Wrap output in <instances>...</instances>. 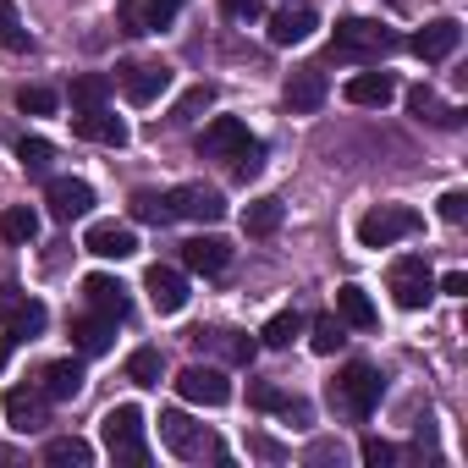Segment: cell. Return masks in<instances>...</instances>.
Returning <instances> with one entry per match:
<instances>
[{"label":"cell","mask_w":468,"mask_h":468,"mask_svg":"<svg viewBox=\"0 0 468 468\" xmlns=\"http://www.w3.org/2000/svg\"><path fill=\"white\" fill-rule=\"evenodd\" d=\"M100 435H105V452L116 463H149V441H144V408L122 402L100 419Z\"/></svg>","instance_id":"3"},{"label":"cell","mask_w":468,"mask_h":468,"mask_svg":"<svg viewBox=\"0 0 468 468\" xmlns=\"http://www.w3.org/2000/svg\"><path fill=\"white\" fill-rule=\"evenodd\" d=\"M17 160H23V171H28V176H45V171H50V160H56V149H50L45 138H23V144H17Z\"/></svg>","instance_id":"39"},{"label":"cell","mask_w":468,"mask_h":468,"mask_svg":"<svg viewBox=\"0 0 468 468\" xmlns=\"http://www.w3.org/2000/svg\"><path fill=\"white\" fill-rule=\"evenodd\" d=\"M116 83L133 105H154L171 89V67L165 61H127V67H116Z\"/></svg>","instance_id":"8"},{"label":"cell","mask_w":468,"mask_h":468,"mask_svg":"<svg viewBox=\"0 0 468 468\" xmlns=\"http://www.w3.org/2000/svg\"><path fill=\"white\" fill-rule=\"evenodd\" d=\"M380 391H386V380H380V369L364 364V358L342 364V375L331 380V402H336L342 413H353V419H369V413L380 408Z\"/></svg>","instance_id":"1"},{"label":"cell","mask_w":468,"mask_h":468,"mask_svg":"<svg viewBox=\"0 0 468 468\" xmlns=\"http://www.w3.org/2000/svg\"><path fill=\"white\" fill-rule=\"evenodd\" d=\"M358 457H364L369 468H391V463H397V446H391V441H380V435H369V441L358 446Z\"/></svg>","instance_id":"44"},{"label":"cell","mask_w":468,"mask_h":468,"mask_svg":"<svg viewBox=\"0 0 468 468\" xmlns=\"http://www.w3.org/2000/svg\"><path fill=\"white\" fill-rule=\"evenodd\" d=\"M265 171V144L260 138H249V149L243 154H231V176H238V182H254Z\"/></svg>","instance_id":"41"},{"label":"cell","mask_w":468,"mask_h":468,"mask_svg":"<svg viewBox=\"0 0 468 468\" xmlns=\"http://www.w3.org/2000/svg\"><path fill=\"white\" fill-rule=\"evenodd\" d=\"M193 342H198V347H215L226 364H254V353H260V342L243 336V331H204V325H198Z\"/></svg>","instance_id":"25"},{"label":"cell","mask_w":468,"mask_h":468,"mask_svg":"<svg viewBox=\"0 0 468 468\" xmlns=\"http://www.w3.org/2000/svg\"><path fill=\"white\" fill-rule=\"evenodd\" d=\"M209 105H215V89H209V83H193V89L171 105V122H193V116H198V111H209Z\"/></svg>","instance_id":"38"},{"label":"cell","mask_w":468,"mask_h":468,"mask_svg":"<svg viewBox=\"0 0 468 468\" xmlns=\"http://www.w3.org/2000/svg\"><path fill=\"white\" fill-rule=\"evenodd\" d=\"M133 220L165 226V220H171V209H165V193H149V187H138V193H133Z\"/></svg>","instance_id":"40"},{"label":"cell","mask_w":468,"mask_h":468,"mask_svg":"<svg viewBox=\"0 0 468 468\" xmlns=\"http://www.w3.org/2000/svg\"><path fill=\"white\" fill-rule=\"evenodd\" d=\"M160 441H165L176 457H220L215 435H209L204 424H193L187 413H176V408H165V413H160Z\"/></svg>","instance_id":"7"},{"label":"cell","mask_w":468,"mask_h":468,"mask_svg":"<svg viewBox=\"0 0 468 468\" xmlns=\"http://www.w3.org/2000/svg\"><path fill=\"white\" fill-rule=\"evenodd\" d=\"M144 292H149V303H154L160 314H182V309H187V276L171 271V265H149Z\"/></svg>","instance_id":"15"},{"label":"cell","mask_w":468,"mask_h":468,"mask_svg":"<svg viewBox=\"0 0 468 468\" xmlns=\"http://www.w3.org/2000/svg\"><path fill=\"white\" fill-rule=\"evenodd\" d=\"M220 12L238 17V23H260L265 17V0H220Z\"/></svg>","instance_id":"46"},{"label":"cell","mask_w":468,"mask_h":468,"mask_svg":"<svg viewBox=\"0 0 468 468\" xmlns=\"http://www.w3.org/2000/svg\"><path fill=\"white\" fill-rule=\"evenodd\" d=\"M292 336H303V314H298V309H276V314L260 325V342H265V347H292Z\"/></svg>","instance_id":"32"},{"label":"cell","mask_w":468,"mask_h":468,"mask_svg":"<svg viewBox=\"0 0 468 468\" xmlns=\"http://www.w3.org/2000/svg\"><path fill=\"white\" fill-rule=\"evenodd\" d=\"M45 463H50V468H89V463H94V446L78 441V435H56V441L45 446Z\"/></svg>","instance_id":"31"},{"label":"cell","mask_w":468,"mask_h":468,"mask_svg":"<svg viewBox=\"0 0 468 468\" xmlns=\"http://www.w3.org/2000/svg\"><path fill=\"white\" fill-rule=\"evenodd\" d=\"M182 6H187V0H144V23H149V34H154V28H171Z\"/></svg>","instance_id":"42"},{"label":"cell","mask_w":468,"mask_h":468,"mask_svg":"<svg viewBox=\"0 0 468 468\" xmlns=\"http://www.w3.org/2000/svg\"><path fill=\"white\" fill-rule=\"evenodd\" d=\"M325 94H331V83H325V67H298L292 78H287V89H282V100H287V111L292 116H314L320 105H325Z\"/></svg>","instance_id":"10"},{"label":"cell","mask_w":468,"mask_h":468,"mask_svg":"<svg viewBox=\"0 0 468 468\" xmlns=\"http://www.w3.org/2000/svg\"><path fill=\"white\" fill-rule=\"evenodd\" d=\"M435 292H446V298H468V271H446V276L435 282Z\"/></svg>","instance_id":"48"},{"label":"cell","mask_w":468,"mask_h":468,"mask_svg":"<svg viewBox=\"0 0 468 468\" xmlns=\"http://www.w3.org/2000/svg\"><path fill=\"white\" fill-rule=\"evenodd\" d=\"M45 408H50V397H45L39 386H12V391H6V424L23 430V435L45 424Z\"/></svg>","instance_id":"22"},{"label":"cell","mask_w":468,"mask_h":468,"mask_svg":"<svg viewBox=\"0 0 468 468\" xmlns=\"http://www.w3.org/2000/svg\"><path fill=\"white\" fill-rule=\"evenodd\" d=\"M83 298H89V309H100L111 320H127V309H133V298L116 276H83Z\"/></svg>","instance_id":"24"},{"label":"cell","mask_w":468,"mask_h":468,"mask_svg":"<svg viewBox=\"0 0 468 468\" xmlns=\"http://www.w3.org/2000/svg\"><path fill=\"white\" fill-rule=\"evenodd\" d=\"M441 220H452V226H463V220H468V193H463V187L441 193Z\"/></svg>","instance_id":"45"},{"label":"cell","mask_w":468,"mask_h":468,"mask_svg":"<svg viewBox=\"0 0 468 468\" xmlns=\"http://www.w3.org/2000/svg\"><path fill=\"white\" fill-rule=\"evenodd\" d=\"M342 342H347V325H342L336 314H320V320L309 325V347H314V353H336Z\"/></svg>","instance_id":"37"},{"label":"cell","mask_w":468,"mask_h":468,"mask_svg":"<svg viewBox=\"0 0 468 468\" xmlns=\"http://www.w3.org/2000/svg\"><path fill=\"white\" fill-rule=\"evenodd\" d=\"M386 287H391L397 309H424V303L435 298V271H430V260H424V254H402V260L391 265Z\"/></svg>","instance_id":"5"},{"label":"cell","mask_w":468,"mask_h":468,"mask_svg":"<svg viewBox=\"0 0 468 468\" xmlns=\"http://www.w3.org/2000/svg\"><path fill=\"white\" fill-rule=\"evenodd\" d=\"M320 28V12L314 6H282V12H271V45H303L309 34Z\"/></svg>","instance_id":"19"},{"label":"cell","mask_w":468,"mask_h":468,"mask_svg":"<svg viewBox=\"0 0 468 468\" xmlns=\"http://www.w3.org/2000/svg\"><path fill=\"white\" fill-rule=\"evenodd\" d=\"M249 452H254V457H265V463H282V457H287V446H282V441H271V435H249Z\"/></svg>","instance_id":"47"},{"label":"cell","mask_w":468,"mask_h":468,"mask_svg":"<svg viewBox=\"0 0 468 468\" xmlns=\"http://www.w3.org/2000/svg\"><path fill=\"white\" fill-rule=\"evenodd\" d=\"M160 375H165L160 347H138V353L127 358V380H133V386H160Z\"/></svg>","instance_id":"35"},{"label":"cell","mask_w":468,"mask_h":468,"mask_svg":"<svg viewBox=\"0 0 468 468\" xmlns=\"http://www.w3.org/2000/svg\"><path fill=\"white\" fill-rule=\"evenodd\" d=\"M6 353H12V342H6V336H0V369H6Z\"/></svg>","instance_id":"50"},{"label":"cell","mask_w":468,"mask_h":468,"mask_svg":"<svg viewBox=\"0 0 468 468\" xmlns=\"http://www.w3.org/2000/svg\"><path fill=\"white\" fill-rule=\"evenodd\" d=\"M34 39H28V28H23V12L12 6V0H0V50H12V56H23Z\"/></svg>","instance_id":"33"},{"label":"cell","mask_w":468,"mask_h":468,"mask_svg":"<svg viewBox=\"0 0 468 468\" xmlns=\"http://www.w3.org/2000/svg\"><path fill=\"white\" fill-rule=\"evenodd\" d=\"M402 39L386 28V23H375V17H342L336 23V39H331V56H353V61H380V56H391Z\"/></svg>","instance_id":"2"},{"label":"cell","mask_w":468,"mask_h":468,"mask_svg":"<svg viewBox=\"0 0 468 468\" xmlns=\"http://www.w3.org/2000/svg\"><path fill=\"white\" fill-rule=\"evenodd\" d=\"M282 198H254L249 209H243V231H249V238H276V231H282Z\"/></svg>","instance_id":"30"},{"label":"cell","mask_w":468,"mask_h":468,"mask_svg":"<svg viewBox=\"0 0 468 468\" xmlns=\"http://www.w3.org/2000/svg\"><path fill=\"white\" fill-rule=\"evenodd\" d=\"M83 358H56V364H45L39 369V391L50 397V402H72L78 391H83Z\"/></svg>","instance_id":"21"},{"label":"cell","mask_w":468,"mask_h":468,"mask_svg":"<svg viewBox=\"0 0 468 468\" xmlns=\"http://www.w3.org/2000/svg\"><path fill=\"white\" fill-rule=\"evenodd\" d=\"M45 325H50L45 303L23 298V303H17V309L6 314V342H12V347H28V342H39V336H45Z\"/></svg>","instance_id":"26"},{"label":"cell","mask_w":468,"mask_h":468,"mask_svg":"<svg viewBox=\"0 0 468 468\" xmlns=\"http://www.w3.org/2000/svg\"><path fill=\"white\" fill-rule=\"evenodd\" d=\"M408 111H413L419 122H435V127H463V111H457V105H441V94L424 89V83L408 89Z\"/></svg>","instance_id":"27"},{"label":"cell","mask_w":468,"mask_h":468,"mask_svg":"<svg viewBox=\"0 0 468 468\" xmlns=\"http://www.w3.org/2000/svg\"><path fill=\"white\" fill-rule=\"evenodd\" d=\"M419 226H424L419 209H408V204H375V209L358 220V243H364V249H391V243L413 238Z\"/></svg>","instance_id":"4"},{"label":"cell","mask_w":468,"mask_h":468,"mask_svg":"<svg viewBox=\"0 0 468 468\" xmlns=\"http://www.w3.org/2000/svg\"><path fill=\"white\" fill-rule=\"evenodd\" d=\"M72 133L89 138V144H105V149H122V144H127V122L111 116L105 105H94V111H72Z\"/></svg>","instance_id":"16"},{"label":"cell","mask_w":468,"mask_h":468,"mask_svg":"<svg viewBox=\"0 0 468 468\" xmlns=\"http://www.w3.org/2000/svg\"><path fill=\"white\" fill-rule=\"evenodd\" d=\"M111 342H116V320H111V314L89 309V314H78V320H72V347H78L83 358L111 353Z\"/></svg>","instance_id":"18"},{"label":"cell","mask_w":468,"mask_h":468,"mask_svg":"<svg viewBox=\"0 0 468 468\" xmlns=\"http://www.w3.org/2000/svg\"><path fill=\"white\" fill-rule=\"evenodd\" d=\"M45 198H50V220H61V226H72V220H83L94 209V187L78 182V176H56L45 187Z\"/></svg>","instance_id":"12"},{"label":"cell","mask_w":468,"mask_h":468,"mask_svg":"<svg viewBox=\"0 0 468 468\" xmlns=\"http://www.w3.org/2000/svg\"><path fill=\"white\" fill-rule=\"evenodd\" d=\"M309 463H342V441H314L309 446Z\"/></svg>","instance_id":"49"},{"label":"cell","mask_w":468,"mask_h":468,"mask_svg":"<svg viewBox=\"0 0 468 468\" xmlns=\"http://www.w3.org/2000/svg\"><path fill=\"white\" fill-rule=\"evenodd\" d=\"M0 238L17 243V249H28V243L39 238V209H34V204H12L6 215H0Z\"/></svg>","instance_id":"29"},{"label":"cell","mask_w":468,"mask_h":468,"mask_svg":"<svg viewBox=\"0 0 468 468\" xmlns=\"http://www.w3.org/2000/svg\"><path fill=\"white\" fill-rule=\"evenodd\" d=\"M336 320H342V325H353V331H375V325H380V314H375L369 292H364V287H353V282L336 292Z\"/></svg>","instance_id":"28"},{"label":"cell","mask_w":468,"mask_h":468,"mask_svg":"<svg viewBox=\"0 0 468 468\" xmlns=\"http://www.w3.org/2000/svg\"><path fill=\"white\" fill-rule=\"evenodd\" d=\"M347 105H364V111H380V105H391L397 100V78L391 72H358V78H347Z\"/></svg>","instance_id":"23"},{"label":"cell","mask_w":468,"mask_h":468,"mask_svg":"<svg viewBox=\"0 0 468 468\" xmlns=\"http://www.w3.org/2000/svg\"><path fill=\"white\" fill-rule=\"evenodd\" d=\"M165 209H171V220H204V226L226 220V198H220L215 187H204V182L171 187V193H165Z\"/></svg>","instance_id":"6"},{"label":"cell","mask_w":468,"mask_h":468,"mask_svg":"<svg viewBox=\"0 0 468 468\" xmlns=\"http://www.w3.org/2000/svg\"><path fill=\"white\" fill-rule=\"evenodd\" d=\"M249 402H254L260 413H282V419H292V424H314V408H309L303 397L271 386V380H254V386H249Z\"/></svg>","instance_id":"17"},{"label":"cell","mask_w":468,"mask_h":468,"mask_svg":"<svg viewBox=\"0 0 468 468\" xmlns=\"http://www.w3.org/2000/svg\"><path fill=\"white\" fill-rule=\"evenodd\" d=\"M56 105H61V100H56V89H45V83H23V89H17V111H23V116H56Z\"/></svg>","instance_id":"36"},{"label":"cell","mask_w":468,"mask_h":468,"mask_svg":"<svg viewBox=\"0 0 468 468\" xmlns=\"http://www.w3.org/2000/svg\"><path fill=\"white\" fill-rule=\"evenodd\" d=\"M116 23H122V34L144 39V34H149V23H144V0H122V6H116Z\"/></svg>","instance_id":"43"},{"label":"cell","mask_w":468,"mask_h":468,"mask_svg":"<svg viewBox=\"0 0 468 468\" xmlns=\"http://www.w3.org/2000/svg\"><path fill=\"white\" fill-rule=\"evenodd\" d=\"M176 391H182L187 402H198V408H226V402H231V380H226L215 364H187V369L176 375Z\"/></svg>","instance_id":"9"},{"label":"cell","mask_w":468,"mask_h":468,"mask_svg":"<svg viewBox=\"0 0 468 468\" xmlns=\"http://www.w3.org/2000/svg\"><path fill=\"white\" fill-rule=\"evenodd\" d=\"M457 45H463V23H452V17H441V23H424L413 39H408V50L419 56V61H452L457 56Z\"/></svg>","instance_id":"11"},{"label":"cell","mask_w":468,"mask_h":468,"mask_svg":"<svg viewBox=\"0 0 468 468\" xmlns=\"http://www.w3.org/2000/svg\"><path fill=\"white\" fill-rule=\"evenodd\" d=\"M243 149H249V127L238 116H215L204 127V138H198V154L204 160H231V154H243Z\"/></svg>","instance_id":"14"},{"label":"cell","mask_w":468,"mask_h":468,"mask_svg":"<svg viewBox=\"0 0 468 468\" xmlns=\"http://www.w3.org/2000/svg\"><path fill=\"white\" fill-rule=\"evenodd\" d=\"M105 100H111V78H100V72L72 78V111H94V105H105Z\"/></svg>","instance_id":"34"},{"label":"cell","mask_w":468,"mask_h":468,"mask_svg":"<svg viewBox=\"0 0 468 468\" xmlns=\"http://www.w3.org/2000/svg\"><path fill=\"white\" fill-rule=\"evenodd\" d=\"M182 265H187L193 276H220V271L231 265V243H226V238H187V243H182Z\"/></svg>","instance_id":"20"},{"label":"cell","mask_w":468,"mask_h":468,"mask_svg":"<svg viewBox=\"0 0 468 468\" xmlns=\"http://www.w3.org/2000/svg\"><path fill=\"white\" fill-rule=\"evenodd\" d=\"M83 249L94 260H133L138 254V238H133V226H122V220H94L89 238H83Z\"/></svg>","instance_id":"13"}]
</instances>
